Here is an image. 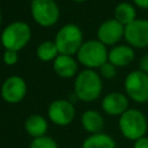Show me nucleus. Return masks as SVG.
I'll return each instance as SVG.
<instances>
[{"mask_svg": "<svg viewBox=\"0 0 148 148\" xmlns=\"http://www.w3.org/2000/svg\"><path fill=\"white\" fill-rule=\"evenodd\" d=\"M133 148H148V138H141L135 141Z\"/></svg>", "mask_w": 148, "mask_h": 148, "instance_id": "obj_24", "label": "nucleus"}, {"mask_svg": "<svg viewBox=\"0 0 148 148\" xmlns=\"http://www.w3.org/2000/svg\"><path fill=\"white\" fill-rule=\"evenodd\" d=\"M49 118L58 126H66L72 123L75 116V109L72 102L66 99H57L52 102L47 110Z\"/></svg>", "mask_w": 148, "mask_h": 148, "instance_id": "obj_9", "label": "nucleus"}, {"mask_svg": "<svg viewBox=\"0 0 148 148\" xmlns=\"http://www.w3.org/2000/svg\"><path fill=\"white\" fill-rule=\"evenodd\" d=\"M81 123L83 128L87 132H90L92 134L101 133V131L104 127V119L103 117L95 110H88L86 111L81 117Z\"/></svg>", "mask_w": 148, "mask_h": 148, "instance_id": "obj_16", "label": "nucleus"}, {"mask_svg": "<svg viewBox=\"0 0 148 148\" xmlns=\"http://www.w3.org/2000/svg\"><path fill=\"white\" fill-rule=\"evenodd\" d=\"M53 69L60 77H72L76 73L77 65L72 56L59 54L53 61Z\"/></svg>", "mask_w": 148, "mask_h": 148, "instance_id": "obj_14", "label": "nucleus"}, {"mask_svg": "<svg viewBox=\"0 0 148 148\" xmlns=\"http://www.w3.org/2000/svg\"><path fill=\"white\" fill-rule=\"evenodd\" d=\"M125 90L136 103L148 101V74L142 71H133L125 79Z\"/></svg>", "mask_w": 148, "mask_h": 148, "instance_id": "obj_7", "label": "nucleus"}, {"mask_svg": "<svg viewBox=\"0 0 148 148\" xmlns=\"http://www.w3.org/2000/svg\"><path fill=\"white\" fill-rule=\"evenodd\" d=\"M124 32L125 27L116 18H111L104 21L99 25L97 30V38L104 45H113L124 37Z\"/></svg>", "mask_w": 148, "mask_h": 148, "instance_id": "obj_11", "label": "nucleus"}, {"mask_svg": "<svg viewBox=\"0 0 148 148\" xmlns=\"http://www.w3.org/2000/svg\"><path fill=\"white\" fill-rule=\"evenodd\" d=\"M27 94V84L25 81L20 76H9L5 80L1 87V96L2 98L10 104H16L21 102Z\"/></svg>", "mask_w": 148, "mask_h": 148, "instance_id": "obj_10", "label": "nucleus"}, {"mask_svg": "<svg viewBox=\"0 0 148 148\" xmlns=\"http://www.w3.org/2000/svg\"><path fill=\"white\" fill-rule=\"evenodd\" d=\"M124 37L130 46L138 49L148 46V21L136 18L125 27Z\"/></svg>", "mask_w": 148, "mask_h": 148, "instance_id": "obj_8", "label": "nucleus"}, {"mask_svg": "<svg viewBox=\"0 0 148 148\" xmlns=\"http://www.w3.org/2000/svg\"><path fill=\"white\" fill-rule=\"evenodd\" d=\"M82 148H116V143L108 134L97 133L87 138L82 145Z\"/></svg>", "mask_w": 148, "mask_h": 148, "instance_id": "obj_18", "label": "nucleus"}, {"mask_svg": "<svg viewBox=\"0 0 148 148\" xmlns=\"http://www.w3.org/2000/svg\"><path fill=\"white\" fill-rule=\"evenodd\" d=\"M133 2L140 8H148V0H133Z\"/></svg>", "mask_w": 148, "mask_h": 148, "instance_id": "obj_25", "label": "nucleus"}, {"mask_svg": "<svg viewBox=\"0 0 148 148\" xmlns=\"http://www.w3.org/2000/svg\"><path fill=\"white\" fill-rule=\"evenodd\" d=\"M0 24H1V10H0Z\"/></svg>", "mask_w": 148, "mask_h": 148, "instance_id": "obj_27", "label": "nucleus"}, {"mask_svg": "<svg viewBox=\"0 0 148 148\" xmlns=\"http://www.w3.org/2000/svg\"><path fill=\"white\" fill-rule=\"evenodd\" d=\"M58 56H59V51L54 42L46 40L40 43L37 47V57L43 61L54 60Z\"/></svg>", "mask_w": 148, "mask_h": 148, "instance_id": "obj_19", "label": "nucleus"}, {"mask_svg": "<svg viewBox=\"0 0 148 148\" xmlns=\"http://www.w3.org/2000/svg\"><path fill=\"white\" fill-rule=\"evenodd\" d=\"M18 60V56L16 51H12V50H6L3 53V62L8 66L15 65Z\"/></svg>", "mask_w": 148, "mask_h": 148, "instance_id": "obj_22", "label": "nucleus"}, {"mask_svg": "<svg viewBox=\"0 0 148 148\" xmlns=\"http://www.w3.org/2000/svg\"><path fill=\"white\" fill-rule=\"evenodd\" d=\"M31 38L30 27L22 21L13 22L8 24L1 34V44L6 50L20 51L22 50Z\"/></svg>", "mask_w": 148, "mask_h": 148, "instance_id": "obj_3", "label": "nucleus"}, {"mask_svg": "<svg viewBox=\"0 0 148 148\" xmlns=\"http://www.w3.org/2000/svg\"><path fill=\"white\" fill-rule=\"evenodd\" d=\"M119 128L123 135L130 140H139L143 138L147 131V120L145 114L135 109H128L120 116Z\"/></svg>", "mask_w": 148, "mask_h": 148, "instance_id": "obj_4", "label": "nucleus"}, {"mask_svg": "<svg viewBox=\"0 0 148 148\" xmlns=\"http://www.w3.org/2000/svg\"><path fill=\"white\" fill-rule=\"evenodd\" d=\"M134 59V50L130 45H117L109 51L108 60L116 67L130 65Z\"/></svg>", "mask_w": 148, "mask_h": 148, "instance_id": "obj_13", "label": "nucleus"}, {"mask_svg": "<svg viewBox=\"0 0 148 148\" xmlns=\"http://www.w3.org/2000/svg\"><path fill=\"white\" fill-rule=\"evenodd\" d=\"M102 88L101 76L92 69H84L75 79L74 94L83 102H92L101 95Z\"/></svg>", "mask_w": 148, "mask_h": 148, "instance_id": "obj_1", "label": "nucleus"}, {"mask_svg": "<svg viewBox=\"0 0 148 148\" xmlns=\"http://www.w3.org/2000/svg\"><path fill=\"white\" fill-rule=\"evenodd\" d=\"M83 34L79 25L74 23L66 24L59 29L56 36V45L59 54L72 56L77 53L81 45L83 44Z\"/></svg>", "mask_w": 148, "mask_h": 148, "instance_id": "obj_2", "label": "nucleus"}, {"mask_svg": "<svg viewBox=\"0 0 148 148\" xmlns=\"http://www.w3.org/2000/svg\"><path fill=\"white\" fill-rule=\"evenodd\" d=\"M135 16H136V12L134 7L128 2H120L114 8V18L124 27L135 21L136 20Z\"/></svg>", "mask_w": 148, "mask_h": 148, "instance_id": "obj_17", "label": "nucleus"}, {"mask_svg": "<svg viewBox=\"0 0 148 148\" xmlns=\"http://www.w3.org/2000/svg\"><path fill=\"white\" fill-rule=\"evenodd\" d=\"M73 1H76V2H83V1H86V0H73Z\"/></svg>", "mask_w": 148, "mask_h": 148, "instance_id": "obj_26", "label": "nucleus"}, {"mask_svg": "<svg viewBox=\"0 0 148 148\" xmlns=\"http://www.w3.org/2000/svg\"><path fill=\"white\" fill-rule=\"evenodd\" d=\"M24 128L31 136L40 138L44 136L47 131V121L39 114H31L24 121Z\"/></svg>", "mask_w": 148, "mask_h": 148, "instance_id": "obj_15", "label": "nucleus"}, {"mask_svg": "<svg viewBox=\"0 0 148 148\" xmlns=\"http://www.w3.org/2000/svg\"><path fill=\"white\" fill-rule=\"evenodd\" d=\"M30 148H59L57 142L49 136H40L32 140L30 143Z\"/></svg>", "mask_w": 148, "mask_h": 148, "instance_id": "obj_20", "label": "nucleus"}, {"mask_svg": "<svg viewBox=\"0 0 148 148\" xmlns=\"http://www.w3.org/2000/svg\"><path fill=\"white\" fill-rule=\"evenodd\" d=\"M140 71L148 74V53L146 56H143L140 60Z\"/></svg>", "mask_w": 148, "mask_h": 148, "instance_id": "obj_23", "label": "nucleus"}, {"mask_svg": "<svg viewBox=\"0 0 148 148\" xmlns=\"http://www.w3.org/2000/svg\"><path fill=\"white\" fill-rule=\"evenodd\" d=\"M109 52L106 46L99 40H87L77 51L79 61L88 67V69L99 68L108 61Z\"/></svg>", "mask_w": 148, "mask_h": 148, "instance_id": "obj_5", "label": "nucleus"}, {"mask_svg": "<svg viewBox=\"0 0 148 148\" xmlns=\"http://www.w3.org/2000/svg\"><path fill=\"white\" fill-rule=\"evenodd\" d=\"M128 99L121 92L108 94L102 101V109L110 116H121L128 109Z\"/></svg>", "mask_w": 148, "mask_h": 148, "instance_id": "obj_12", "label": "nucleus"}, {"mask_svg": "<svg viewBox=\"0 0 148 148\" xmlns=\"http://www.w3.org/2000/svg\"><path fill=\"white\" fill-rule=\"evenodd\" d=\"M99 73L105 79H112L117 75V67L114 65H112L111 62L106 61L104 65H102L99 67Z\"/></svg>", "mask_w": 148, "mask_h": 148, "instance_id": "obj_21", "label": "nucleus"}, {"mask_svg": "<svg viewBox=\"0 0 148 148\" xmlns=\"http://www.w3.org/2000/svg\"><path fill=\"white\" fill-rule=\"evenodd\" d=\"M31 15L42 27H51L57 23L60 12L54 0H32Z\"/></svg>", "mask_w": 148, "mask_h": 148, "instance_id": "obj_6", "label": "nucleus"}, {"mask_svg": "<svg viewBox=\"0 0 148 148\" xmlns=\"http://www.w3.org/2000/svg\"><path fill=\"white\" fill-rule=\"evenodd\" d=\"M31 1H32V0H31Z\"/></svg>", "mask_w": 148, "mask_h": 148, "instance_id": "obj_28", "label": "nucleus"}]
</instances>
